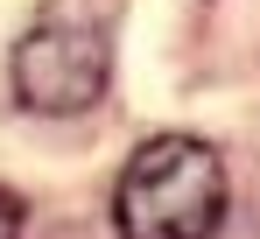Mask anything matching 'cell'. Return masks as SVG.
Instances as JSON below:
<instances>
[{
	"label": "cell",
	"instance_id": "cell-1",
	"mask_svg": "<svg viewBox=\"0 0 260 239\" xmlns=\"http://www.w3.org/2000/svg\"><path fill=\"white\" fill-rule=\"evenodd\" d=\"M225 218V162L197 134H155L113 183L120 239H211Z\"/></svg>",
	"mask_w": 260,
	"mask_h": 239
},
{
	"label": "cell",
	"instance_id": "cell-3",
	"mask_svg": "<svg viewBox=\"0 0 260 239\" xmlns=\"http://www.w3.org/2000/svg\"><path fill=\"white\" fill-rule=\"evenodd\" d=\"M21 218H28V204L0 183V239H21Z\"/></svg>",
	"mask_w": 260,
	"mask_h": 239
},
{
	"label": "cell",
	"instance_id": "cell-2",
	"mask_svg": "<svg viewBox=\"0 0 260 239\" xmlns=\"http://www.w3.org/2000/svg\"><path fill=\"white\" fill-rule=\"evenodd\" d=\"M106 78H113V36L85 7H49L14 42V99L28 113L71 120V113L106 99Z\"/></svg>",
	"mask_w": 260,
	"mask_h": 239
}]
</instances>
